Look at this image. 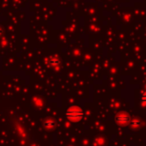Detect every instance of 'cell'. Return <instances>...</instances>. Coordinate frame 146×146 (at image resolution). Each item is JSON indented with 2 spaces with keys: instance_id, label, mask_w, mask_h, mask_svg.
I'll list each match as a JSON object with an SVG mask.
<instances>
[{
  "instance_id": "cell-1",
  "label": "cell",
  "mask_w": 146,
  "mask_h": 146,
  "mask_svg": "<svg viewBox=\"0 0 146 146\" xmlns=\"http://www.w3.org/2000/svg\"><path fill=\"white\" fill-rule=\"evenodd\" d=\"M83 117V110L77 105H72L67 109L66 118L71 122H78Z\"/></svg>"
},
{
  "instance_id": "cell-6",
  "label": "cell",
  "mask_w": 146,
  "mask_h": 146,
  "mask_svg": "<svg viewBox=\"0 0 146 146\" xmlns=\"http://www.w3.org/2000/svg\"><path fill=\"white\" fill-rule=\"evenodd\" d=\"M141 104L144 106V107H146V90L141 95Z\"/></svg>"
},
{
  "instance_id": "cell-4",
  "label": "cell",
  "mask_w": 146,
  "mask_h": 146,
  "mask_svg": "<svg viewBox=\"0 0 146 146\" xmlns=\"http://www.w3.org/2000/svg\"><path fill=\"white\" fill-rule=\"evenodd\" d=\"M140 124H141V122H140L139 119H136V118H134V119L130 120V126L133 128H138L140 126Z\"/></svg>"
},
{
  "instance_id": "cell-7",
  "label": "cell",
  "mask_w": 146,
  "mask_h": 146,
  "mask_svg": "<svg viewBox=\"0 0 146 146\" xmlns=\"http://www.w3.org/2000/svg\"><path fill=\"white\" fill-rule=\"evenodd\" d=\"M34 104H36L37 106H42V101L39 99H37V98H35L34 99Z\"/></svg>"
},
{
  "instance_id": "cell-5",
  "label": "cell",
  "mask_w": 146,
  "mask_h": 146,
  "mask_svg": "<svg viewBox=\"0 0 146 146\" xmlns=\"http://www.w3.org/2000/svg\"><path fill=\"white\" fill-rule=\"evenodd\" d=\"M49 64L51 66H56V65H59V59L57 57H51L49 59Z\"/></svg>"
},
{
  "instance_id": "cell-3",
  "label": "cell",
  "mask_w": 146,
  "mask_h": 146,
  "mask_svg": "<svg viewBox=\"0 0 146 146\" xmlns=\"http://www.w3.org/2000/svg\"><path fill=\"white\" fill-rule=\"evenodd\" d=\"M44 127L46 128V129H53V128L55 127V122L53 121V120H51V119L45 120Z\"/></svg>"
},
{
  "instance_id": "cell-2",
  "label": "cell",
  "mask_w": 146,
  "mask_h": 146,
  "mask_svg": "<svg viewBox=\"0 0 146 146\" xmlns=\"http://www.w3.org/2000/svg\"><path fill=\"white\" fill-rule=\"evenodd\" d=\"M130 116L128 115L127 112L125 111H121V112H118L117 115L115 116V121L117 122V124L121 126H125L127 124L130 123Z\"/></svg>"
}]
</instances>
